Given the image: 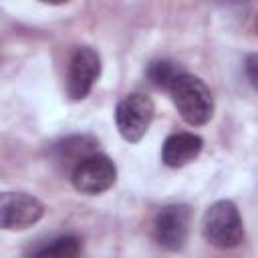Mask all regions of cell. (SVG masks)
Masks as SVG:
<instances>
[{
  "label": "cell",
  "mask_w": 258,
  "mask_h": 258,
  "mask_svg": "<svg viewBox=\"0 0 258 258\" xmlns=\"http://www.w3.org/2000/svg\"><path fill=\"white\" fill-rule=\"evenodd\" d=\"M101 75V56L91 46H79L75 48L71 60H69V73H67V93L73 101L85 99L93 85L97 83Z\"/></svg>",
  "instance_id": "cell-6"
},
{
  "label": "cell",
  "mask_w": 258,
  "mask_h": 258,
  "mask_svg": "<svg viewBox=\"0 0 258 258\" xmlns=\"http://www.w3.org/2000/svg\"><path fill=\"white\" fill-rule=\"evenodd\" d=\"M40 2H44V4H64L69 0H40Z\"/></svg>",
  "instance_id": "cell-13"
},
{
  "label": "cell",
  "mask_w": 258,
  "mask_h": 258,
  "mask_svg": "<svg viewBox=\"0 0 258 258\" xmlns=\"http://www.w3.org/2000/svg\"><path fill=\"white\" fill-rule=\"evenodd\" d=\"M153 115H155V105L149 95L143 93L125 95L115 109V123L119 135L129 143L141 141L153 121Z\"/></svg>",
  "instance_id": "cell-3"
},
{
  "label": "cell",
  "mask_w": 258,
  "mask_h": 258,
  "mask_svg": "<svg viewBox=\"0 0 258 258\" xmlns=\"http://www.w3.org/2000/svg\"><path fill=\"white\" fill-rule=\"evenodd\" d=\"M95 145H97V141L93 137H89V135H73V137H67V139L58 141L52 151H54L56 163H60L64 167L67 165L75 167L81 159H85L87 155H91V153L97 151Z\"/></svg>",
  "instance_id": "cell-9"
},
{
  "label": "cell",
  "mask_w": 258,
  "mask_h": 258,
  "mask_svg": "<svg viewBox=\"0 0 258 258\" xmlns=\"http://www.w3.org/2000/svg\"><path fill=\"white\" fill-rule=\"evenodd\" d=\"M44 216V206L30 194L4 191L0 196V226L4 230H26Z\"/></svg>",
  "instance_id": "cell-7"
},
{
  "label": "cell",
  "mask_w": 258,
  "mask_h": 258,
  "mask_svg": "<svg viewBox=\"0 0 258 258\" xmlns=\"http://www.w3.org/2000/svg\"><path fill=\"white\" fill-rule=\"evenodd\" d=\"M246 75H248L250 85L258 91V52H254L246 58Z\"/></svg>",
  "instance_id": "cell-12"
},
{
  "label": "cell",
  "mask_w": 258,
  "mask_h": 258,
  "mask_svg": "<svg viewBox=\"0 0 258 258\" xmlns=\"http://www.w3.org/2000/svg\"><path fill=\"white\" fill-rule=\"evenodd\" d=\"M169 95H171V101H173L177 113L181 115V119L187 125L200 127L212 119L214 99H212L208 85L200 77L189 75V73H181L173 81Z\"/></svg>",
  "instance_id": "cell-1"
},
{
  "label": "cell",
  "mask_w": 258,
  "mask_h": 258,
  "mask_svg": "<svg viewBox=\"0 0 258 258\" xmlns=\"http://www.w3.org/2000/svg\"><path fill=\"white\" fill-rule=\"evenodd\" d=\"M202 234L208 244L220 250L238 246L244 238V224L236 204L230 200L214 202L204 214Z\"/></svg>",
  "instance_id": "cell-2"
},
{
  "label": "cell",
  "mask_w": 258,
  "mask_h": 258,
  "mask_svg": "<svg viewBox=\"0 0 258 258\" xmlns=\"http://www.w3.org/2000/svg\"><path fill=\"white\" fill-rule=\"evenodd\" d=\"M117 179V167L107 157L105 153H91L85 159H81L73 171H71V181L77 191L87 194V196H97L107 191Z\"/></svg>",
  "instance_id": "cell-4"
},
{
  "label": "cell",
  "mask_w": 258,
  "mask_h": 258,
  "mask_svg": "<svg viewBox=\"0 0 258 258\" xmlns=\"http://www.w3.org/2000/svg\"><path fill=\"white\" fill-rule=\"evenodd\" d=\"M204 147V139L196 133L189 131H179V133H171L161 147V159L167 167H183L187 163H191Z\"/></svg>",
  "instance_id": "cell-8"
},
{
  "label": "cell",
  "mask_w": 258,
  "mask_h": 258,
  "mask_svg": "<svg viewBox=\"0 0 258 258\" xmlns=\"http://www.w3.org/2000/svg\"><path fill=\"white\" fill-rule=\"evenodd\" d=\"M179 75H181V71L171 60H155L147 69V79L151 81V85H155L157 89H167V91L171 89L173 81Z\"/></svg>",
  "instance_id": "cell-11"
},
{
  "label": "cell",
  "mask_w": 258,
  "mask_h": 258,
  "mask_svg": "<svg viewBox=\"0 0 258 258\" xmlns=\"http://www.w3.org/2000/svg\"><path fill=\"white\" fill-rule=\"evenodd\" d=\"M256 32H258V16H256Z\"/></svg>",
  "instance_id": "cell-14"
},
{
  "label": "cell",
  "mask_w": 258,
  "mask_h": 258,
  "mask_svg": "<svg viewBox=\"0 0 258 258\" xmlns=\"http://www.w3.org/2000/svg\"><path fill=\"white\" fill-rule=\"evenodd\" d=\"M191 224V210L185 204H171L161 208L153 220V238L165 250H181L187 242Z\"/></svg>",
  "instance_id": "cell-5"
},
{
  "label": "cell",
  "mask_w": 258,
  "mask_h": 258,
  "mask_svg": "<svg viewBox=\"0 0 258 258\" xmlns=\"http://www.w3.org/2000/svg\"><path fill=\"white\" fill-rule=\"evenodd\" d=\"M32 256H48V258H75L81 254V240L73 234H64L48 240L46 244L34 248Z\"/></svg>",
  "instance_id": "cell-10"
}]
</instances>
